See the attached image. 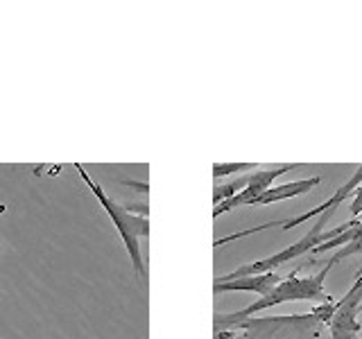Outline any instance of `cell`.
Masks as SVG:
<instances>
[{
  "instance_id": "cell-8",
  "label": "cell",
  "mask_w": 362,
  "mask_h": 339,
  "mask_svg": "<svg viewBox=\"0 0 362 339\" xmlns=\"http://www.w3.org/2000/svg\"><path fill=\"white\" fill-rule=\"evenodd\" d=\"M283 280L281 274L276 271H267V274H249V276H240L233 280H213V292L222 294V292H252L258 294V297H267V294L274 290L279 282Z\"/></svg>"
},
{
  "instance_id": "cell-1",
  "label": "cell",
  "mask_w": 362,
  "mask_h": 339,
  "mask_svg": "<svg viewBox=\"0 0 362 339\" xmlns=\"http://www.w3.org/2000/svg\"><path fill=\"white\" fill-rule=\"evenodd\" d=\"M333 269V265H328L320 271V274H313V276H297L292 274L288 278H283L279 285L272 290L267 297H260L254 303H249L247 308L243 310H235L231 314H218L215 316V328H231V326H240L247 319H252L254 314L263 312L274 308V305L281 303H294V301H328L326 297V276L328 271Z\"/></svg>"
},
{
  "instance_id": "cell-12",
  "label": "cell",
  "mask_w": 362,
  "mask_h": 339,
  "mask_svg": "<svg viewBox=\"0 0 362 339\" xmlns=\"http://www.w3.org/2000/svg\"><path fill=\"white\" fill-rule=\"evenodd\" d=\"M351 218L360 220L362 218V184L358 186V190L354 192V201H351Z\"/></svg>"
},
{
  "instance_id": "cell-5",
  "label": "cell",
  "mask_w": 362,
  "mask_h": 339,
  "mask_svg": "<svg viewBox=\"0 0 362 339\" xmlns=\"http://www.w3.org/2000/svg\"><path fill=\"white\" fill-rule=\"evenodd\" d=\"M360 312H362V274L356 276V282L342 299L335 303L331 316V337L333 339H358L360 335Z\"/></svg>"
},
{
  "instance_id": "cell-2",
  "label": "cell",
  "mask_w": 362,
  "mask_h": 339,
  "mask_svg": "<svg viewBox=\"0 0 362 339\" xmlns=\"http://www.w3.org/2000/svg\"><path fill=\"white\" fill-rule=\"evenodd\" d=\"M73 167L77 170V174L82 177V181L88 186V190L93 192V197L100 201L102 210L109 215V220L113 222V226H116L120 240H122L124 249H127V256L132 260V267L136 271V276H139L141 280H145L147 278V271H145L143 254H141V237L150 235V222H147L145 215L134 213L127 206L118 203L116 199H111L107 192H105V188H102L98 181L90 179V174L86 172L82 163H75Z\"/></svg>"
},
{
  "instance_id": "cell-7",
  "label": "cell",
  "mask_w": 362,
  "mask_h": 339,
  "mask_svg": "<svg viewBox=\"0 0 362 339\" xmlns=\"http://www.w3.org/2000/svg\"><path fill=\"white\" fill-rule=\"evenodd\" d=\"M339 246V251L328 260V265H337V263H342L344 258L349 256H354V254H360L362 251V218L360 220H351L344 224V231L335 235L333 240H328L320 246H315L313 249V256H320V254H326V251H331V249H337Z\"/></svg>"
},
{
  "instance_id": "cell-10",
  "label": "cell",
  "mask_w": 362,
  "mask_h": 339,
  "mask_svg": "<svg viewBox=\"0 0 362 339\" xmlns=\"http://www.w3.org/2000/svg\"><path fill=\"white\" fill-rule=\"evenodd\" d=\"M249 174H252V172H249ZM249 174L238 177V179L229 181V184H224V186H215V188H213V206H220L222 201L231 199V197H235L240 190H245L247 184H249Z\"/></svg>"
},
{
  "instance_id": "cell-11",
  "label": "cell",
  "mask_w": 362,
  "mask_h": 339,
  "mask_svg": "<svg viewBox=\"0 0 362 339\" xmlns=\"http://www.w3.org/2000/svg\"><path fill=\"white\" fill-rule=\"evenodd\" d=\"M252 170H258V165L256 163H215L213 165V179L218 181L222 177H229V174H235V172L249 174Z\"/></svg>"
},
{
  "instance_id": "cell-9",
  "label": "cell",
  "mask_w": 362,
  "mask_h": 339,
  "mask_svg": "<svg viewBox=\"0 0 362 339\" xmlns=\"http://www.w3.org/2000/svg\"><path fill=\"white\" fill-rule=\"evenodd\" d=\"M322 184V177H305L299 181H288V184H281V186H272L269 190H265L252 206H265V203H276V201H286L292 197H299L305 195V192L315 190L317 186Z\"/></svg>"
},
{
  "instance_id": "cell-4",
  "label": "cell",
  "mask_w": 362,
  "mask_h": 339,
  "mask_svg": "<svg viewBox=\"0 0 362 339\" xmlns=\"http://www.w3.org/2000/svg\"><path fill=\"white\" fill-rule=\"evenodd\" d=\"M362 184V165L356 170V174L346 179L342 186H339L331 197H328L324 203H320V206H315L310 210H305L301 215H294V218L290 220H281V222H267V224H260V226H254V229H245V231H238V233H231V235H226V237H220V240H215V249L222 246V244H229L233 240H240V237H247V235H254V233H260V231H265V229H274V226H281L283 231H290L294 229V226H299V224H305L308 220H315V218H322V215L326 210H331V208H339L342 203L354 195V192L358 190V186Z\"/></svg>"
},
{
  "instance_id": "cell-3",
  "label": "cell",
  "mask_w": 362,
  "mask_h": 339,
  "mask_svg": "<svg viewBox=\"0 0 362 339\" xmlns=\"http://www.w3.org/2000/svg\"><path fill=\"white\" fill-rule=\"evenodd\" d=\"M335 210H337V208H331V210H326V213L322 215V218H317V222L310 226V231L305 233L299 242L288 244L286 249H283V251H276V254H272V256H267V258L254 260V263H245V265H240L238 269L229 271V274L218 276V280H233V278L249 276V274H267V271H276L279 267L292 263V260H297V258H301V256H305V254H310L315 246L324 244V233H326L324 226L328 224V220H331V215H333Z\"/></svg>"
},
{
  "instance_id": "cell-6",
  "label": "cell",
  "mask_w": 362,
  "mask_h": 339,
  "mask_svg": "<svg viewBox=\"0 0 362 339\" xmlns=\"http://www.w3.org/2000/svg\"><path fill=\"white\" fill-rule=\"evenodd\" d=\"M294 167H297L294 163H292V165H279V167H272V170H260V167H258L256 172L249 174V184H247L245 190H240L235 197L226 199V201L220 203V206H215V208H213V218H220L222 213H229V210H233V208L252 206V203H254L260 195H263L265 190H269L272 186H276L274 181H276L279 177L292 172Z\"/></svg>"
}]
</instances>
